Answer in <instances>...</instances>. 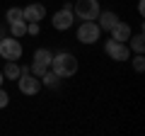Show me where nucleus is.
<instances>
[{
  "instance_id": "nucleus-13",
  "label": "nucleus",
  "mask_w": 145,
  "mask_h": 136,
  "mask_svg": "<svg viewBox=\"0 0 145 136\" xmlns=\"http://www.w3.org/2000/svg\"><path fill=\"white\" fill-rule=\"evenodd\" d=\"M126 44H128V49L133 53H143L145 51V37H143V34H131Z\"/></svg>"
},
{
  "instance_id": "nucleus-17",
  "label": "nucleus",
  "mask_w": 145,
  "mask_h": 136,
  "mask_svg": "<svg viewBox=\"0 0 145 136\" xmlns=\"http://www.w3.org/2000/svg\"><path fill=\"white\" fill-rule=\"evenodd\" d=\"M15 20H24V17H22V7H10V10L5 12V22L7 24L15 22Z\"/></svg>"
},
{
  "instance_id": "nucleus-3",
  "label": "nucleus",
  "mask_w": 145,
  "mask_h": 136,
  "mask_svg": "<svg viewBox=\"0 0 145 136\" xmlns=\"http://www.w3.org/2000/svg\"><path fill=\"white\" fill-rule=\"evenodd\" d=\"M75 37H78L80 44H85V46H89V44L99 42V37H102V29H99V24L94 20H82L78 27V32H75Z\"/></svg>"
},
{
  "instance_id": "nucleus-20",
  "label": "nucleus",
  "mask_w": 145,
  "mask_h": 136,
  "mask_svg": "<svg viewBox=\"0 0 145 136\" xmlns=\"http://www.w3.org/2000/svg\"><path fill=\"white\" fill-rule=\"evenodd\" d=\"M7 105H10V95H7V90L0 88V110H5Z\"/></svg>"
},
{
  "instance_id": "nucleus-19",
  "label": "nucleus",
  "mask_w": 145,
  "mask_h": 136,
  "mask_svg": "<svg viewBox=\"0 0 145 136\" xmlns=\"http://www.w3.org/2000/svg\"><path fill=\"white\" fill-rule=\"evenodd\" d=\"M27 34H29V37L41 34V27H39V22H27Z\"/></svg>"
},
{
  "instance_id": "nucleus-15",
  "label": "nucleus",
  "mask_w": 145,
  "mask_h": 136,
  "mask_svg": "<svg viewBox=\"0 0 145 136\" xmlns=\"http://www.w3.org/2000/svg\"><path fill=\"white\" fill-rule=\"evenodd\" d=\"M51 58H53V51L46 49V46H41V49H36V51H34V58H31V61H39V63L51 66Z\"/></svg>"
},
{
  "instance_id": "nucleus-6",
  "label": "nucleus",
  "mask_w": 145,
  "mask_h": 136,
  "mask_svg": "<svg viewBox=\"0 0 145 136\" xmlns=\"http://www.w3.org/2000/svg\"><path fill=\"white\" fill-rule=\"evenodd\" d=\"M17 88H20L22 95H36L39 90H41V80L36 78L31 71H27V73H20V78H17Z\"/></svg>"
},
{
  "instance_id": "nucleus-8",
  "label": "nucleus",
  "mask_w": 145,
  "mask_h": 136,
  "mask_svg": "<svg viewBox=\"0 0 145 136\" xmlns=\"http://www.w3.org/2000/svg\"><path fill=\"white\" fill-rule=\"evenodd\" d=\"M22 17H24V22H41L46 17V5L44 3H29L27 7H22Z\"/></svg>"
},
{
  "instance_id": "nucleus-11",
  "label": "nucleus",
  "mask_w": 145,
  "mask_h": 136,
  "mask_svg": "<svg viewBox=\"0 0 145 136\" xmlns=\"http://www.w3.org/2000/svg\"><path fill=\"white\" fill-rule=\"evenodd\" d=\"M22 73V68L17 61H5V66H3V75H5V80H17Z\"/></svg>"
},
{
  "instance_id": "nucleus-21",
  "label": "nucleus",
  "mask_w": 145,
  "mask_h": 136,
  "mask_svg": "<svg viewBox=\"0 0 145 136\" xmlns=\"http://www.w3.org/2000/svg\"><path fill=\"white\" fill-rule=\"evenodd\" d=\"M138 12H140V15H145V0H138Z\"/></svg>"
},
{
  "instance_id": "nucleus-10",
  "label": "nucleus",
  "mask_w": 145,
  "mask_h": 136,
  "mask_svg": "<svg viewBox=\"0 0 145 136\" xmlns=\"http://www.w3.org/2000/svg\"><path fill=\"white\" fill-rule=\"evenodd\" d=\"M131 37V24H126V22H116L114 27H111V39H116V42H128Z\"/></svg>"
},
{
  "instance_id": "nucleus-2",
  "label": "nucleus",
  "mask_w": 145,
  "mask_h": 136,
  "mask_svg": "<svg viewBox=\"0 0 145 136\" xmlns=\"http://www.w3.org/2000/svg\"><path fill=\"white\" fill-rule=\"evenodd\" d=\"M22 53H24V49H22V42L17 37L5 34V37L0 39V58H5V61H20Z\"/></svg>"
},
{
  "instance_id": "nucleus-14",
  "label": "nucleus",
  "mask_w": 145,
  "mask_h": 136,
  "mask_svg": "<svg viewBox=\"0 0 145 136\" xmlns=\"http://www.w3.org/2000/svg\"><path fill=\"white\" fill-rule=\"evenodd\" d=\"M39 80H41V88H51V90H53V88H58V85H61V80H63V78H58V75L51 71V68H48V71H46V73H44Z\"/></svg>"
},
{
  "instance_id": "nucleus-22",
  "label": "nucleus",
  "mask_w": 145,
  "mask_h": 136,
  "mask_svg": "<svg viewBox=\"0 0 145 136\" xmlns=\"http://www.w3.org/2000/svg\"><path fill=\"white\" fill-rule=\"evenodd\" d=\"M5 34H7V27H0V39L5 37Z\"/></svg>"
},
{
  "instance_id": "nucleus-18",
  "label": "nucleus",
  "mask_w": 145,
  "mask_h": 136,
  "mask_svg": "<svg viewBox=\"0 0 145 136\" xmlns=\"http://www.w3.org/2000/svg\"><path fill=\"white\" fill-rule=\"evenodd\" d=\"M131 61H133V71H135V73H143V71H145V56H143V53H135Z\"/></svg>"
},
{
  "instance_id": "nucleus-23",
  "label": "nucleus",
  "mask_w": 145,
  "mask_h": 136,
  "mask_svg": "<svg viewBox=\"0 0 145 136\" xmlns=\"http://www.w3.org/2000/svg\"><path fill=\"white\" fill-rule=\"evenodd\" d=\"M3 83H5V75H3V68H0V88H3Z\"/></svg>"
},
{
  "instance_id": "nucleus-4",
  "label": "nucleus",
  "mask_w": 145,
  "mask_h": 136,
  "mask_svg": "<svg viewBox=\"0 0 145 136\" xmlns=\"http://www.w3.org/2000/svg\"><path fill=\"white\" fill-rule=\"evenodd\" d=\"M72 12L80 20H97L102 7H99V0H75L72 3Z\"/></svg>"
},
{
  "instance_id": "nucleus-9",
  "label": "nucleus",
  "mask_w": 145,
  "mask_h": 136,
  "mask_svg": "<svg viewBox=\"0 0 145 136\" xmlns=\"http://www.w3.org/2000/svg\"><path fill=\"white\" fill-rule=\"evenodd\" d=\"M119 20H121V17L116 15V12H111V10H102V12L97 15V20H94V22L99 24V29H102V32H111V27H114Z\"/></svg>"
},
{
  "instance_id": "nucleus-12",
  "label": "nucleus",
  "mask_w": 145,
  "mask_h": 136,
  "mask_svg": "<svg viewBox=\"0 0 145 136\" xmlns=\"http://www.w3.org/2000/svg\"><path fill=\"white\" fill-rule=\"evenodd\" d=\"M7 32H10V37H17V39L27 37V22H24V20L10 22V24H7Z\"/></svg>"
},
{
  "instance_id": "nucleus-5",
  "label": "nucleus",
  "mask_w": 145,
  "mask_h": 136,
  "mask_svg": "<svg viewBox=\"0 0 145 136\" xmlns=\"http://www.w3.org/2000/svg\"><path fill=\"white\" fill-rule=\"evenodd\" d=\"M104 53H106L111 61H128L131 58V49L126 42H116V39H109L106 44H104Z\"/></svg>"
},
{
  "instance_id": "nucleus-16",
  "label": "nucleus",
  "mask_w": 145,
  "mask_h": 136,
  "mask_svg": "<svg viewBox=\"0 0 145 136\" xmlns=\"http://www.w3.org/2000/svg\"><path fill=\"white\" fill-rule=\"evenodd\" d=\"M29 71L36 75V78H41V75L48 71V66H46V63H39V61H31V63H29Z\"/></svg>"
},
{
  "instance_id": "nucleus-7",
  "label": "nucleus",
  "mask_w": 145,
  "mask_h": 136,
  "mask_svg": "<svg viewBox=\"0 0 145 136\" xmlns=\"http://www.w3.org/2000/svg\"><path fill=\"white\" fill-rule=\"evenodd\" d=\"M72 22H75V12L65 10V7H61L58 12H53V17H51L53 29H58V32H68L72 27Z\"/></svg>"
},
{
  "instance_id": "nucleus-1",
  "label": "nucleus",
  "mask_w": 145,
  "mask_h": 136,
  "mask_svg": "<svg viewBox=\"0 0 145 136\" xmlns=\"http://www.w3.org/2000/svg\"><path fill=\"white\" fill-rule=\"evenodd\" d=\"M48 68L58 78H72V75L78 73V56L70 53V51H58V53H53Z\"/></svg>"
}]
</instances>
